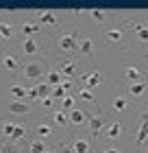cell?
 <instances>
[{
  "instance_id": "obj_1",
  "label": "cell",
  "mask_w": 148,
  "mask_h": 153,
  "mask_svg": "<svg viewBox=\"0 0 148 153\" xmlns=\"http://www.w3.org/2000/svg\"><path fill=\"white\" fill-rule=\"evenodd\" d=\"M46 72H48V66L41 59H26L22 64V76L29 81H41Z\"/></svg>"
},
{
  "instance_id": "obj_2",
  "label": "cell",
  "mask_w": 148,
  "mask_h": 153,
  "mask_svg": "<svg viewBox=\"0 0 148 153\" xmlns=\"http://www.w3.org/2000/svg\"><path fill=\"white\" fill-rule=\"evenodd\" d=\"M57 46L63 53H72V51L79 48V37H76V33H63L57 39Z\"/></svg>"
},
{
  "instance_id": "obj_3",
  "label": "cell",
  "mask_w": 148,
  "mask_h": 153,
  "mask_svg": "<svg viewBox=\"0 0 148 153\" xmlns=\"http://www.w3.org/2000/svg\"><path fill=\"white\" fill-rule=\"evenodd\" d=\"M0 66H2L7 72H18L22 64H20V57H18V55L4 53V55H0Z\"/></svg>"
},
{
  "instance_id": "obj_4",
  "label": "cell",
  "mask_w": 148,
  "mask_h": 153,
  "mask_svg": "<svg viewBox=\"0 0 148 153\" xmlns=\"http://www.w3.org/2000/svg\"><path fill=\"white\" fill-rule=\"evenodd\" d=\"M39 51H41V44L35 37H22V44H20V53L22 55L33 57V55H37Z\"/></svg>"
},
{
  "instance_id": "obj_5",
  "label": "cell",
  "mask_w": 148,
  "mask_h": 153,
  "mask_svg": "<svg viewBox=\"0 0 148 153\" xmlns=\"http://www.w3.org/2000/svg\"><path fill=\"white\" fill-rule=\"evenodd\" d=\"M87 123H89V134H91V138H96L105 127H107V120H105V116H102V114L87 116Z\"/></svg>"
},
{
  "instance_id": "obj_6",
  "label": "cell",
  "mask_w": 148,
  "mask_h": 153,
  "mask_svg": "<svg viewBox=\"0 0 148 153\" xmlns=\"http://www.w3.org/2000/svg\"><path fill=\"white\" fill-rule=\"evenodd\" d=\"M144 140H148V112L142 114V123H139L137 134H135V144H137V147H142Z\"/></svg>"
},
{
  "instance_id": "obj_7",
  "label": "cell",
  "mask_w": 148,
  "mask_h": 153,
  "mask_svg": "<svg viewBox=\"0 0 148 153\" xmlns=\"http://www.w3.org/2000/svg\"><path fill=\"white\" fill-rule=\"evenodd\" d=\"M79 53L83 55V57H91V55H94V39H91L89 35L79 37Z\"/></svg>"
},
{
  "instance_id": "obj_8",
  "label": "cell",
  "mask_w": 148,
  "mask_h": 153,
  "mask_svg": "<svg viewBox=\"0 0 148 153\" xmlns=\"http://www.w3.org/2000/svg\"><path fill=\"white\" fill-rule=\"evenodd\" d=\"M20 33L24 37H35L39 33V22L37 20H29V22H22L20 24Z\"/></svg>"
},
{
  "instance_id": "obj_9",
  "label": "cell",
  "mask_w": 148,
  "mask_h": 153,
  "mask_svg": "<svg viewBox=\"0 0 148 153\" xmlns=\"http://www.w3.org/2000/svg\"><path fill=\"white\" fill-rule=\"evenodd\" d=\"M70 149H72V153H89L91 151V140H87V138H76V140H72Z\"/></svg>"
},
{
  "instance_id": "obj_10",
  "label": "cell",
  "mask_w": 148,
  "mask_h": 153,
  "mask_svg": "<svg viewBox=\"0 0 148 153\" xmlns=\"http://www.w3.org/2000/svg\"><path fill=\"white\" fill-rule=\"evenodd\" d=\"M105 136H107L109 140H118V138L122 136V123H120V120L107 123V127H105Z\"/></svg>"
},
{
  "instance_id": "obj_11",
  "label": "cell",
  "mask_w": 148,
  "mask_h": 153,
  "mask_svg": "<svg viewBox=\"0 0 148 153\" xmlns=\"http://www.w3.org/2000/svg\"><path fill=\"white\" fill-rule=\"evenodd\" d=\"M83 81H85V88H87V90H94V88L100 85L102 74L98 72V70H94V72H85V74H83Z\"/></svg>"
},
{
  "instance_id": "obj_12",
  "label": "cell",
  "mask_w": 148,
  "mask_h": 153,
  "mask_svg": "<svg viewBox=\"0 0 148 153\" xmlns=\"http://www.w3.org/2000/svg\"><path fill=\"white\" fill-rule=\"evenodd\" d=\"M68 123H72L74 127H79V125L87 123V114L83 112V109L74 107V109H70V114H68Z\"/></svg>"
},
{
  "instance_id": "obj_13",
  "label": "cell",
  "mask_w": 148,
  "mask_h": 153,
  "mask_svg": "<svg viewBox=\"0 0 148 153\" xmlns=\"http://www.w3.org/2000/svg\"><path fill=\"white\" fill-rule=\"evenodd\" d=\"M105 39H107L109 44H118V42L124 39V33H122V29H118V26H109V29L105 31Z\"/></svg>"
},
{
  "instance_id": "obj_14",
  "label": "cell",
  "mask_w": 148,
  "mask_h": 153,
  "mask_svg": "<svg viewBox=\"0 0 148 153\" xmlns=\"http://www.w3.org/2000/svg\"><path fill=\"white\" fill-rule=\"evenodd\" d=\"M31 103L29 101H13L9 105V112L11 114H31Z\"/></svg>"
},
{
  "instance_id": "obj_15",
  "label": "cell",
  "mask_w": 148,
  "mask_h": 153,
  "mask_svg": "<svg viewBox=\"0 0 148 153\" xmlns=\"http://www.w3.org/2000/svg\"><path fill=\"white\" fill-rule=\"evenodd\" d=\"M70 88H72V81H63L61 83V85H57V88H52V99L54 101H63V99H66V96H68V90Z\"/></svg>"
},
{
  "instance_id": "obj_16",
  "label": "cell",
  "mask_w": 148,
  "mask_h": 153,
  "mask_svg": "<svg viewBox=\"0 0 148 153\" xmlns=\"http://www.w3.org/2000/svg\"><path fill=\"white\" fill-rule=\"evenodd\" d=\"M37 22H39V26L41 24H50V26H57V16H54L52 11H37Z\"/></svg>"
},
{
  "instance_id": "obj_17",
  "label": "cell",
  "mask_w": 148,
  "mask_h": 153,
  "mask_svg": "<svg viewBox=\"0 0 148 153\" xmlns=\"http://www.w3.org/2000/svg\"><path fill=\"white\" fill-rule=\"evenodd\" d=\"M9 92L13 94V99H15V101H24V99H29V90H26L24 85H20V83H13V85L9 88Z\"/></svg>"
},
{
  "instance_id": "obj_18",
  "label": "cell",
  "mask_w": 148,
  "mask_h": 153,
  "mask_svg": "<svg viewBox=\"0 0 148 153\" xmlns=\"http://www.w3.org/2000/svg\"><path fill=\"white\" fill-rule=\"evenodd\" d=\"M124 76L129 79L131 83H137V81H144V72L139 70V68H135V66H131V68H126L124 70Z\"/></svg>"
},
{
  "instance_id": "obj_19",
  "label": "cell",
  "mask_w": 148,
  "mask_h": 153,
  "mask_svg": "<svg viewBox=\"0 0 148 153\" xmlns=\"http://www.w3.org/2000/svg\"><path fill=\"white\" fill-rule=\"evenodd\" d=\"M15 123H18V120H4V118H0V134H2L7 140L11 138L13 129H15Z\"/></svg>"
},
{
  "instance_id": "obj_20",
  "label": "cell",
  "mask_w": 148,
  "mask_h": 153,
  "mask_svg": "<svg viewBox=\"0 0 148 153\" xmlns=\"http://www.w3.org/2000/svg\"><path fill=\"white\" fill-rule=\"evenodd\" d=\"M129 107H131V101L126 99V96L118 94L116 99H113V109H116V112H120V114H122V112H126Z\"/></svg>"
},
{
  "instance_id": "obj_21",
  "label": "cell",
  "mask_w": 148,
  "mask_h": 153,
  "mask_svg": "<svg viewBox=\"0 0 148 153\" xmlns=\"http://www.w3.org/2000/svg\"><path fill=\"white\" fill-rule=\"evenodd\" d=\"M44 79H46V83H48V85H50V88H57V85H61L63 76L59 74V70H48Z\"/></svg>"
},
{
  "instance_id": "obj_22",
  "label": "cell",
  "mask_w": 148,
  "mask_h": 153,
  "mask_svg": "<svg viewBox=\"0 0 148 153\" xmlns=\"http://www.w3.org/2000/svg\"><path fill=\"white\" fill-rule=\"evenodd\" d=\"M54 134V127L52 125H48V123H39L37 125V136H39V140H46V138H50Z\"/></svg>"
},
{
  "instance_id": "obj_23",
  "label": "cell",
  "mask_w": 148,
  "mask_h": 153,
  "mask_svg": "<svg viewBox=\"0 0 148 153\" xmlns=\"http://www.w3.org/2000/svg\"><path fill=\"white\" fill-rule=\"evenodd\" d=\"M11 142H20V140H26V127L22 123H15V129H13V134L9 138Z\"/></svg>"
},
{
  "instance_id": "obj_24",
  "label": "cell",
  "mask_w": 148,
  "mask_h": 153,
  "mask_svg": "<svg viewBox=\"0 0 148 153\" xmlns=\"http://www.w3.org/2000/svg\"><path fill=\"white\" fill-rule=\"evenodd\" d=\"M48 147H46V142L44 140H29V153H46Z\"/></svg>"
},
{
  "instance_id": "obj_25",
  "label": "cell",
  "mask_w": 148,
  "mask_h": 153,
  "mask_svg": "<svg viewBox=\"0 0 148 153\" xmlns=\"http://www.w3.org/2000/svg\"><path fill=\"white\" fill-rule=\"evenodd\" d=\"M0 153H22V151H20V144L18 142L2 140V142H0Z\"/></svg>"
},
{
  "instance_id": "obj_26",
  "label": "cell",
  "mask_w": 148,
  "mask_h": 153,
  "mask_svg": "<svg viewBox=\"0 0 148 153\" xmlns=\"http://www.w3.org/2000/svg\"><path fill=\"white\" fill-rule=\"evenodd\" d=\"M13 33H15V29H13V24L11 22H0V37L9 42L13 37Z\"/></svg>"
},
{
  "instance_id": "obj_27",
  "label": "cell",
  "mask_w": 148,
  "mask_h": 153,
  "mask_svg": "<svg viewBox=\"0 0 148 153\" xmlns=\"http://www.w3.org/2000/svg\"><path fill=\"white\" fill-rule=\"evenodd\" d=\"M133 29H135L139 42H148V26H146V24H142V22H133Z\"/></svg>"
},
{
  "instance_id": "obj_28",
  "label": "cell",
  "mask_w": 148,
  "mask_h": 153,
  "mask_svg": "<svg viewBox=\"0 0 148 153\" xmlns=\"http://www.w3.org/2000/svg\"><path fill=\"white\" fill-rule=\"evenodd\" d=\"M57 70H59L61 76H72L76 72V64H74V61H66V64H63L61 68H57Z\"/></svg>"
},
{
  "instance_id": "obj_29",
  "label": "cell",
  "mask_w": 148,
  "mask_h": 153,
  "mask_svg": "<svg viewBox=\"0 0 148 153\" xmlns=\"http://www.w3.org/2000/svg\"><path fill=\"white\" fill-rule=\"evenodd\" d=\"M146 81H137V83H131V88H129V92L133 94V96H142L144 92H146Z\"/></svg>"
},
{
  "instance_id": "obj_30",
  "label": "cell",
  "mask_w": 148,
  "mask_h": 153,
  "mask_svg": "<svg viewBox=\"0 0 148 153\" xmlns=\"http://www.w3.org/2000/svg\"><path fill=\"white\" fill-rule=\"evenodd\" d=\"M52 120L57 123V125H66V123H68V114L63 112V109H54V114H52Z\"/></svg>"
},
{
  "instance_id": "obj_31",
  "label": "cell",
  "mask_w": 148,
  "mask_h": 153,
  "mask_svg": "<svg viewBox=\"0 0 148 153\" xmlns=\"http://www.w3.org/2000/svg\"><path fill=\"white\" fill-rule=\"evenodd\" d=\"M89 16L94 18L96 22H105V20H107V11H102V9H91Z\"/></svg>"
},
{
  "instance_id": "obj_32",
  "label": "cell",
  "mask_w": 148,
  "mask_h": 153,
  "mask_svg": "<svg viewBox=\"0 0 148 153\" xmlns=\"http://www.w3.org/2000/svg\"><path fill=\"white\" fill-rule=\"evenodd\" d=\"M79 96H81L83 101H87V103L96 99V96H94V90H87V88H81V90H79Z\"/></svg>"
},
{
  "instance_id": "obj_33",
  "label": "cell",
  "mask_w": 148,
  "mask_h": 153,
  "mask_svg": "<svg viewBox=\"0 0 148 153\" xmlns=\"http://www.w3.org/2000/svg\"><path fill=\"white\" fill-rule=\"evenodd\" d=\"M61 109H63V112H66V109H74V96L72 94H68L66 99L61 101Z\"/></svg>"
},
{
  "instance_id": "obj_34",
  "label": "cell",
  "mask_w": 148,
  "mask_h": 153,
  "mask_svg": "<svg viewBox=\"0 0 148 153\" xmlns=\"http://www.w3.org/2000/svg\"><path fill=\"white\" fill-rule=\"evenodd\" d=\"M41 103H44L46 107H54V99H52V96H46V99L41 101Z\"/></svg>"
},
{
  "instance_id": "obj_35",
  "label": "cell",
  "mask_w": 148,
  "mask_h": 153,
  "mask_svg": "<svg viewBox=\"0 0 148 153\" xmlns=\"http://www.w3.org/2000/svg\"><path fill=\"white\" fill-rule=\"evenodd\" d=\"M61 153H72V149H70V144H61Z\"/></svg>"
},
{
  "instance_id": "obj_36",
  "label": "cell",
  "mask_w": 148,
  "mask_h": 153,
  "mask_svg": "<svg viewBox=\"0 0 148 153\" xmlns=\"http://www.w3.org/2000/svg\"><path fill=\"white\" fill-rule=\"evenodd\" d=\"M102 153H122V151H120V149H105Z\"/></svg>"
},
{
  "instance_id": "obj_37",
  "label": "cell",
  "mask_w": 148,
  "mask_h": 153,
  "mask_svg": "<svg viewBox=\"0 0 148 153\" xmlns=\"http://www.w3.org/2000/svg\"><path fill=\"white\" fill-rule=\"evenodd\" d=\"M144 57H146V59H148V51H146V53H144Z\"/></svg>"
},
{
  "instance_id": "obj_38",
  "label": "cell",
  "mask_w": 148,
  "mask_h": 153,
  "mask_svg": "<svg viewBox=\"0 0 148 153\" xmlns=\"http://www.w3.org/2000/svg\"><path fill=\"white\" fill-rule=\"evenodd\" d=\"M46 153H52V151H46Z\"/></svg>"
},
{
  "instance_id": "obj_39",
  "label": "cell",
  "mask_w": 148,
  "mask_h": 153,
  "mask_svg": "<svg viewBox=\"0 0 148 153\" xmlns=\"http://www.w3.org/2000/svg\"><path fill=\"white\" fill-rule=\"evenodd\" d=\"M146 153H148V147H146Z\"/></svg>"
}]
</instances>
